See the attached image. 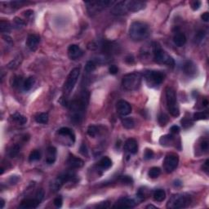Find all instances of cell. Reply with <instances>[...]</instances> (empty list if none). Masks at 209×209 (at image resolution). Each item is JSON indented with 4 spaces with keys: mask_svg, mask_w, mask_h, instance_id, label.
<instances>
[{
    "mask_svg": "<svg viewBox=\"0 0 209 209\" xmlns=\"http://www.w3.org/2000/svg\"><path fill=\"white\" fill-rule=\"evenodd\" d=\"M172 140H173V136L169 134V135L163 136V137L160 138L159 141L161 143V145H166L167 144H170Z\"/></svg>",
    "mask_w": 209,
    "mask_h": 209,
    "instance_id": "obj_37",
    "label": "cell"
},
{
    "mask_svg": "<svg viewBox=\"0 0 209 209\" xmlns=\"http://www.w3.org/2000/svg\"><path fill=\"white\" fill-rule=\"evenodd\" d=\"M191 199L189 195L185 194H177L172 195L168 203L167 204V207L171 209L184 208L188 207L190 204Z\"/></svg>",
    "mask_w": 209,
    "mask_h": 209,
    "instance_id": "obj_6",
    "label": "cell"
},
{
    "mask_svg": "<svg viewBox=\"0 0 209 209\" xmlns=\"http://www.w3.org/2000/svg\"><path fill=\"white\" fill-rule=\"evenodd\" d=\"M62 203H63V201H62V198H61V196L56 197L55 199H54V201H53V203H54V205H55L56 207H61L62 206Z\"/></svg>",
    "mask_w": 209,
    "mask_h": 209,
    "instance_id": "obj_46",
    "label": "cell"
},
{
    "mask_svg": "<svg viewBox=\"0 0 209 209\" xmlns=\"http://www.w3.org/2000/svg\"><path fill=\"white\" fill-rule=\"evenodd\" d=\"M150 34V29L147 24L143 21H134L129 28L130 38L135 42L145 40Z\"/></svg>",
    "mask_w": 209,
    "mask_h": 209,
    "instance_id": "obj_2",
    "label": "cell"
},
{
    "mask_svg": "<svg viewBox=\"0 0 209 209\" xmlns=\"http://www.w3.org/2000/svg\"><path fill=\"white\" fill-rule=\"evenodd\" d=\"M136 206V203L132 198H130L123 197L120 198L117 201L113 207H118V208H132Z\"/></svg>",
    "mask_w": 209,
    "mask_h": 209,
    "instance_id": "obj_13",
    "label": "cell"
},
{
    "mask_svg": "<svg viewBox=\"0 0 209 209\" xmlns=\"http://www.w3.org/2000/svg\"><path fill=\"white\" fill-rule=\"evenodd\" d=\"M119 180L122 183H123V184H125V185H132L133 183L132 178L128 177V176H122V177H120Z\"/></svg>",
    "mask_w": 209,
    "mask_h": 209,
    "instance_id": "obj_42",
    "label": "cell"
},
{
    "mask_svg": "<svg viewBox=\"0 0 209 209\" xmlns=\"http://www.w3.org/2000/svg\"><path fill=\"white\" fill-rule=\"evenodd\" d=\"M35 78H33V77H29L28 78H26V80L24 81V83H23V89L25 91H26V92H28V91H29L31 88L33 87V86H34V84H35Z\"/></svg>",
    "mask_w": 209,
    "mask_h": 209,
    "instance_id": "obj_29",
    "label": "cell"
},
{
    "mask_svg": "<svg viewBox=\"0 0 209 209\" xmlns=\"http://www.w3.org/2000/svg\"><path fill=\"white\" fill-rule=\"evenodd\" d=\"M3 38H5L4 40L7 41V43H8V44H12V38H10L8 35H5V36H3Z\"/></svg>",
    "mask_w": 209,
    "mask_h": 209,
    "instance_id": "obj_58",
    "label": "cell"
},
{
    "mask_svg": "<svg viewBox=\"0 0 209 209\" xmlns=\"http://www.w3.org/2000/svg\"><path fill=\"white\" fill-rule=\"evenodd\" d=\"M142 75L138 72H133L123 76L122 80L123 87L128 91L137 90L141 84Z\"/></svg>",
    "mask_w": 209,
    "mask_h": 209,
    "instance_id": "obj_3",
    "label": "cell"
},
{
    "mask_svg": "<svg viewBox=\"0 0 209 209\" xmlns=\"http://www.w3.org/2000/svg\"><path fill=\"white\" fill-rule=\"evenodd\" d=\"M160 174H161V169L158 167H154V168L150 169L148 173L149 177L150 178H157V177H159Z\"/></svg>",
    "mask_w": 209,
    "mask_h": 209,
    "instance_id": "obj_32",
    "label": "cell"
},
{
    "mask_svg": "<svg viewBox=\"0 0 209 209\" xmlns=\"http://www.w3.org/2000/svg\"><path fill=\"white\" fill-rule=\"evenodd\" d=\"M56 159V149L53 146H49L47 150L46 163L47 164H53Z\"/></svg>",
    "mask_w": 209,
    "mask_h": 209,
    "instance_id": "obj_22",
    "label": "cell"
},
{
    "mask_svg": "<svg viewBox=\"0 0 209 209\" xmlns=\"http://www.w3.org/2000/svg\"><path fill=\"white\" fill-rule=\"evenodd\" d=\"M158 120H159V123L161 126H165L168 122L169 118L165 114H160L159 115V118H158Z\"/></svg>",
    "mask_w": 209,
    "mask_h": 209,
    "instance_id": "obj_38",
    "label": "cell"
},
{
    "mask_svg": "<svg viewBox=\"0 0 209 209\" xmlns=\"http://www.w3.org/2000/svg\"><path fill=\"white\" fill-rule=\"evenodd\" d=\"M12 87H19L20 85H22V86H23L24 82L22 83L23 79H22V77H21V76H15L14 78H12Z\"/></svg>",
    "mask_w": 209,
    "mask_h": 209,
    "instance_id": "obj_39",
    "label": "cell"
},
{
    "mask_svg": "<svg viewBox=\"0 0 209 209\" xmlns=\"http://www.w3.org/2000/svg\"><path fill=\"white\" fill-rule=\"evenodd\" d=\"M24 13H25V16H26V17H31V16L34 14V12H33L32 10H27V11H26Z\"/></svg>",
    "mask_w": 209,
    "mask_h": 209,
    "instance_id": "obj_57",
    "label": "cell"
},
{
    "mask_svg": "<svg viewBox=\"0 0 209 209\" xmlns=\"http://www.w3.org/2000/svg\"><path fill=\"white\" fill-rule=\"evenodd\" d=\"M181 185H182V183H181L180 180H176V181L174 182V186H177V187H178V186H181Z\"/></svg>",
    "mask_w": 209,
    "mask_h": 209,
    "instance_id": "obj_59",
    "label": "cell"
},
{
    "mask_svg": "<svg viewBox=\"0 0 209 209\" xmlns=\"http://www.w3.org/2000/svg\"><path fill=\"white\" fill-rule=\"evenodd\" d=\"M154 157V152L152 150H150V149H146L145 151V154H144V159L146 160L151 159H153Z\"/></svg>",
    "mask_w": 209,
    "mask_h": 209,
    "instance_id": "obj_43",
    "label": "cell"
},
{
    "mask_svg": "<svg viewBox=\"0 0 209 209\" xmlns=\"http://www.w3.org/2000/svg\"><path fill=\"white\" fill-rule=\"evenodd\" d=\"M89 101V92L87 90H83L78 97L69 102L70 119L74 123L79 124L85 116L86 110Z\"/></svg>",
    "mask_w": 209,
    "mask_h": 209,
    "instance_id": "obj_1",
    "label": "cell"
},
{
    "mask_svg": "<svg viewBox=\"0 0 209 209\" xmlns=\"http://www.w3.org/2000/svg\"><path fill=\"white\" fill-rule=\"evenodd\" d=\"M0 30L2 33H8L11 30V24L8 21L1 20L0 22Z\"/></svg>",
    "mask_w": 209,
    "mask_h": 209,
    "instance_id": "obj_31",
    "label": "cell"
},
{
    "mask_svg": "<svg viewBox=\"0 0 209 209\" xmlns=\"http://www.w3.org/2000/svg\"><path fill=\"white\" fill-rule=\"evenodd\" d=\"M96 64L94 61H87V64L85 65V71L87 73H92L96 70Z\"/></svg>",
    "mask_w": 209,
    "mask_h": 209,
    "instance_id": "obj_34",
    "label": "cell"
},
{
    "mask_svg": "<svg viewBox=\"0 0 209 209\" xmlns=\"http://www.w3.org/2000/svg\"><path fill=\"white\" fill-rule=\"evenodd\" d=\"M41 202L38 198L35 197L34 198H25L21 201L20 207L21 208H36Z\"/></svg>",
    "mask_w": 209,
    "mask_h": 209,
    "instance_id": "obj_19",
    "label": "cell"
},
{
    "mask_svg": "<svg viewBox=\"0 0 209 209\" xmlns=\"http://www.w3.org/2000/svg\"><path fill=\"white\" fill-rule=\"evenodd\" d=\"M208 118V113L204 112V111H200V112H196L194 114V119L195 120H203Z\"/></svg>",
    "mask_w": 209,
    "mask_h": 209,
    "instance_id": "obj_36",
    "label": "cell"
},
{
    "mask_svg": "<svg viewBox=\"0 0 209 209\" xmlns=\"http://www.w3.org/2000/svg\"><path fill=\"white\" fill-rule=\"evenodd\" d=\"M12 119L14 120L15 122L17 123L18 124L23 125L25 123H26L27 122V118L25 116H23L22 114H20V113H15L12 115Z\"/></svg>",
    "mask_w": 209,
    "mask_h": 209,
    "instance_id": "obj_28",
    "label": "cell"
},
{
    "mask_svg": "<svg viewBox=\"0 0 209 209\" xmlns=\"http://www.w3.org/2000/svg\"><path fill=\"white\" fill-rule=\"evenodd\" d=\"M137 197L140 201L144 200L145 198V190L143 189H140L137 193Z\"/></svg>",
    "mask_w": 209,
    "mask_h": 209,
    "instance_id": "obj_44",
    "label": "cell"
},
{
    "mask_svg": "<svg viewBox=\"0 0 209 209\" xmlns=\"http://www.w3.org/2000/svg\"><path fill=\"white\" fill-rule=\"evenodd\" d=\"M170 132H171V134H177L180 132V128L177 126V125H173L171 126V128H170Z\"/></svg>",
    "mask_w": 209,
    "mask_h": 209,
    "instance_id": "obj_50",
    "label": "cell"
},
{
    "mask_svg": "<svg viewBox=\"0 0 209 209\" xmlns=\"http://www.w3.org/2000/svg\"><path fill=\"white\" fill-rule=\"evenodd\" d=\"M79 74H80V69L79 68H74L70 71L66 78V81L65 82L64 87H63L64 97L67 98V96H70L73 89L74 88L76 83L78 81Z\"/></svg>",
    "mask_w": 209,
    "mask_h": 209,
    "instance_id": "obj_7",
    "label": "cell"
},
{
    "mask_svg": "<svg viewBox=\"0 0 209 209\" xmlns=\"http://www.w3.org/2000/svg\"><path fill=\"white\" fill-rule=\"evenodd\" d=\"M83 54V50L76 44H71L68 47V56L71 60H76L81 57Z\"/></svg>",
    "mask_w": 209,
    "mask_h": 209,
    "instance_id": "obj_15",
    "label": "cell"
},
{
    "mask_svg": "<svg viewBox=\"0 0 209 209\" xmlns=\"http://www.w3.org/2000/svg\"><path fill=\"white\" fill-rule=\"evenodd\" d=\"M205 36H206V33H205V31H203V30L198 31V32L196 34V35H195V43H197V44L201 43V42L204 39Z\"/></svg>",
    "mask_w": 209,
    "mask_h": 209,
    "instance_id": "obj_40",
    "label": "cell"
},
{
    "mask_svg": "<svg viewBox=\"0 0 209 209\" xmlns=\"http://www.w3.org/2000/svg\"><path fill=\"white\" fill-rule=\"evenodd\" d=\"M153 197L157 202H163L166 198V192L163 189H156L154 192Z\"/></svg>",
    "mask_w": 209,
    "mask_h": 209,
    "instance_id": "obj_26",
    "label": "cell"
},
{
    "mask_svg": "<svg viewBox=\"0 0 209 209\" xmlns=\"http://www.w3.org/2000/svg\"><path fill=\"white\" fill-rule=\"evenodd\" d=\"M125 61H126L128 64H132V63H134V57L131 55L128 56L125 58Z\"/></svg>",
    "mask_w": 209,
    "mask_h": 209,
    "instance_id": "obj_54",
    "label": "cell"
},
{
    "mask_svg": "<svg viewBox=\"0 0 209 209\" xmlns=\"http://www.w3.org/2000/svg\"><path fill=\"white\" fill-rule=\"evenodd\" d=\"M20 150V145H14L12 148L10 149V150H9V156L11 157V158H15L16 156H17V154H19Z\"/></svg>",
    "mask_w": 209,
    "mask_h": 209,
    "instance_id": "obj_35",
    "label": "cell"
},
{
    "mask_svg": "<svg viewBox=\"0 0 209 209\" xmlns=\"http://www.w3.org/2000/svg\"><path fill=\"white\" fill-rule=\"evenodd\" d=\"M166 100H167V105L169 113L171 116L177 117L180 114V110L177 104V95L176 92L172 87H167L166 89Z\"/></svg>",
    "mask_w": 209,
    "mask_h": 209,
    "instance_id": "obj_5",
    "label": "cell"
},
{
    "mask_svg": "<svg viewBox=\"0 0 209 209\" xmlns=\"http://www.w3.org/2000/svg\"><path fill=\"white\" fill-rule=\"evenodd\" d=\"M3 171H4V169H3V168H1V172H0V173H1V174H3Z\"/></svg>",
    "mask_w": 209,
    "mask_h": 209,
    "instance_id": "obj_63",
    "label": "cell"
},
{
    "mask_svg": "<svg viewBox=\"0 0 209 209\" xmlns=\"http://www.w3.org/2000/svg\"><path fill=\"white\" fill-rule=\"evenodd\" d=\"M40 42V37L38 35H29L27 41H26V45L29 47V50L31 51H35L38 47V45Z\"/></svg>",
    "mask_w": 209,
    "mask_h": 209,
    "instance_id": "obj_17",
    "label": "cell"
},
{
    "mask_svg": "<svg viewBox=\"0 0 209 209\" xmlns=\"http://www.w3.org/2000/svg\"><path fill=\"white\" fill-rule=\"evenodd\" d=\"M164 74L161 71L147 70L144 73V78L149 87H154L159 86L164 80Z\"/></svg>",
    "mask_w": 209,
    "mask_h": 209,
    "instance_id": "obj_8",
    "label": "cell"
},
{
    "mask_svg": "<svg viewBox=\"0 0 209 209\" xmlns=\"http://www.w3.org/2000/svg\"><path fill=\"white\" fill-rule=\"evenodd\" d=\"M179 163V157L176 154H167L163 163V167L165 171L168 173L172 172L175 169L177 168Z\"/></svg>",
    "mask_w": 209,
    "mask_h": 209,
    "instance_id": "obj_11",
    "label": "cell"
},
{
    "mask_svg": "<svg viewBox=\"0 0 209 209\" xmlns=\"http://www.w3.org/2000/svg\"><path fill=\"white\" fill-rule=\"evenodd\" d=\"M203 104L204 105V106H207V105L208 104V101H207V100H206V99H205V100H204V101H203Z\"/></svg>",
    "mask_w": 209,
    "mask_h": 209,
    "instance_id": "obj_60",
    "label": "cell"
},
{
    "mask_svg": "<svg viewBox=\"0 0 209 209\" xmlns=\"http://www.w3.org/2000/svg\"><path fill=\"white\" fill-rule=\"evenodd\" d=\"M80 153H81L84 156H87L88 155V151H87V145L85 144H82L81 146H80Z\"/></svg>",
    "mask_w": 209,
    "mask_h": 209,
    "instance_id": "obj_48",
    "label": "cell"
},
{
    "mask_svg": "<svg viewBox=\"0 0 209 209\" xmlns=\"http://www.w3.org/2000/svg\"><path fill=\"white\" fill-rule=\"evenodd\" d=\"M67 164L70 168H80L83 166L84 162L80 158L74 156V155H70L67 159Z\"/></svg>",
    "mask_w": 209,
    "mask_h": 209,
    "instance_id": "obj_21",
    "label": "cell"
},
{
    "mask_svg": "<svg viewBox=\"0 0 209 209\" xmlns=\"http://www.w3.org/2000/svg\"><path fill=\"white\" fill-rule=\"evenodd\" d=\"M146 208H156V207L153 206V205H148L146 206Z\"/></svg>",
    "mask_w": 209,
    "mask_h": 209,
    "instance_id": "obj_62",
    "label": "cell"
},
{
    "mask_svg": "<svg viewBox=\"0 0 209 209\" xmlns=\"http://www.w3.org/2000/svg\"><path fill=\"white\" fill-rule=\"evenodd\" d=\"M208 146H209V143L207 140L203 141L202 143L200 144V149L202 150V151H203V152H206V151L208 150Z\"/></svg>",
    "mask_w": 209,
    "mask_h": 209,
    "instance_id": "obj_45",
    "label": "cell"
},
{
    "mask_svg": "<svg viewBox=\"0 0 209 209\" xmlns=\"http://www.w3.org/2000/svg\"><path fill=\"white\" fill-rule=\"evenodd\" d=\"M128 12L126 1H121L114 5L111 9V13L114 15H123Z\"/></svg>",
    "mask_w": 209,
    "mask_h": 209,
    "instance_id": "obj_18",
    "label": "cell"
},
{
    "mask_svg": "<svg viewBox=\"0 0 209 209\" xmlns=\"http://www.w3.org/2000/svg\"><path fill=\"white\" fill-rule=\"evenodd\" d=\"M5 202H4V200H3V198L1 199V208H3V207H4V204H5Z\"/></svg>",
    "mask_w": 209,
    "mask_h": 209,
    "instance_id": "obj_61",
    "label": "cell"
},
{
    "mask_svg": "<svg viewBox=\"0 0 209 209\" xmlns=\"http://www.w3.org/2000/svg\"><path fill=\"white\" fill-rule=\"evenodd\" d=\"M183 71L189 77H193L197 74V66L192 61H187L183 65Z\"/></svg>",
    "mask_w": 209,
    "mask_h": 209,
    "instance_id": "obj_16",
    "label": "cell"
},
{
    "mask_svg": "<svg viewBox=\"0 0 209 209\" xmlns=\"http://www.w3.org/2000/svg\"><path fill=\"white\" fill-rule=\"evenodd\" d=\"M15 23L17 24V26H23L26 25V23H25V21H24L23 20H21V19H20V18L18 17H16L15 18Z\"/></svg>",
    "mask_w": 209,
    "mask_h": 209,
    "instance_id": "obj_52",
    "label": "cell"
},
{
    "mask_svg": "<svg viewBox=\"0 0 209 209\" xmlns=\"http://www.w3.org/2000/svg\"><path fill=\"white\" fill-rule=\"evenodd\" d=\"M125 150L131 154H135L137 153L138 150V145H137V141L132 138L128 139L124 144Z\"/></svg>",
    "mask_w": 209,
    "mask_h": 209,
    "instance_id": "obj_20",
    "label": "cell"
},
{
    "mask_svg": "<svg viewBox=\"0 0 209 209\" xmlns=\"http://www.w3.org/2000/svg\"><path fill=\"white\" fill-rule=\"evenodd\" d=\"M173 42L177 47H182L186 43V37L182 32H177L173 37Z\"/></svg>",
    "mask_w": 209,
    "mask_h": 209,
    "instance_id": "obj_24",
    "label": "cell"
},
{
    "mask_svg": "<svg viewBox=\"0 0 209 209\" xmlns=\"http://www.w3.org/2000/svg\"><path fill=\"white\" fill-rule=\"evenodd\" d=\"M97 132H98V129H97V128H96V126H94V125H91V126H89L88 128H87V134H88L91 137H96V134H97Z\"/></svg>",
    "mask_w": 209,
    "mask_h": 209,
    "instance_id": "obj_41",
    "label": "cell"
},
{
    "mask_svg": "<svg viewBox=\"0 0 209 209\" xmlns=\"http://www.w3.org/2000/svg\"><path fill=\"white\" fill-rule=\"evenodd\" d=\"M35 119L38 123L46 124L48 122V114L47 113H38L35 115Z\"/></svg>",
    "mask_w": 209,
    "mask_h": 209,
    "instance_id": "obj_27",
    "label": "cell"
},
{
    "mask_svg": "<svg viewBox=\"0 0 209 209\" xmlns=\"http://www.w3.org/2000/svg\"><path fill=\"white\" fill-rule=\"evenodd\" d=\"M209 163V160L207 159L206 162H205V163H204V165H203V170L206 171L207 173V171H208V169H209V166H208L209 163Z\"/></svg>",
    "mask_w": 209,
    "mask_h": 209,
    "instance_id": "obj_56",
    "label": "cell"
},
{
    "mask_svg": "<svg viewBox=\"0 0 209 209\" xmlns=\"http://www.w3.org/2000/svg\"><path fill=\"white\" fill-rule=\"evenodd\" d=\"M109 71H110V74H111L114 75V74H116L117 73L119 72V68H118L116 65H111L110 68H109Z\"/></svg>",
    "mask_w": 209,
    "mask_h": 209,
    "instance_id": "obj_47",
    "label": "cell"
},
{
    "mask_svg": "<svg viewBox=\"0 0 209 209\" xmlns=\"http://www.w3.org/2000/svg\"><path fill=\"white\" fill-rule=\"evenodd\" d=\"M126 3H127L128 12H136L141 11L145 8V3L141 2V1L131 0V1H126Z\"/></svg>",
    "mask_w": 209,
    "mask_h": 209,
    "instance_id": "obj_14",
    "label": "cell"
},
{
    "mask_svg": "<svg viewBox=\"0 0 209 209\" xmlns=\"http://www.w3.org/2000/svg\"><path fill=\"white\" fill-rule=\"evenodd\" d=\"M112 166V161L108 157H103L98 163V167L102 170L109 169Z\"/></svg>",
    "mask_w": 209,
    "mask_h": 209,
    "instance_id": "obj_25",
    "label": "cell"
},
{
    "mask_svg": "<svg viewBox=\"0 0 209 209\" xmlns=\"http://www.w3.org/2000/svg\"><path fill=\"white\" fill-rule=\"evenodd\" d=\"M192 9L193 10H198V9L201 6V2L200 1H195V2H194V3H192Z\"/></svg>",
    "mask_w": 209,
    "mask_h": 209,
    "instance_id": "obj_51",
    "label": "cell"
},
{
    "mask_svg": "<svg viewBox=\"0 0 209 209\" xmlns=\"http://www.w3.org/2000/svg\"><path fill=\"white\" fill-rule=\"evenodd\" d=\"M57 134L60 136H62V137H68L73 143L75 141V135L74 133V132L69 128H60L57 132Z\"/></svg>",
    "mask_w": 209,
    "mask_h": 209,
    "instance_id": "obj_23",
    "label": "cell"
},
{
    "mask_svg": "<svg viewBox=\"0 0 209 209\" xmlns=\"http://www.w3.org/2000/svg\"><path fill=\"white\" fill-rule=\"evenodd\" d=\"M41 159V153L38 150H33L29 156V162H35Z\"/></svg>",
    "mask_w": 209,
    "mask_h": 209,
    "instance_id": "obj_33",
    "label": "cell"
},
{
    "mask_svg": "<svg viewBox=\"0 0 209 209\" xmlns=\"http://www.w3.org/2000/svg\"><path fill=\"white\" fill-rule=\"evenodd\" d=\"M116 110L121 116H127L132 112V106L128 101L124 100H120L117 102Z\"/></svg>",
    "mask_w": 209,
    "mask_h": 209,
    "instance_id": "obj_12",
    "label": "cell"
},
{
    "mask_svg": "<svg viewBox=\"0 0 209 209\" xmlns=\"http://www.w3.org/2000/svg\"><path fill=\"white\" fill-rule=\"evenodd\" d=\"M122 124L126 129H132L135 127V121L132 118H124L122 119Z\"/></svg>",
    "mask_w": 209,
    "mask_h": 209,
    "instance_id": "obj_30",
    "label": "cell"
},
{
    "mask_svg": "<svg viewBox=\"0 0 209 209\" xmlns=\"http://www.w3.org/2000/svg\"><path fill=\"white\" fill-rule=\"evenodd\" d=\"M114 2V1H107V0H102V1H91V2H86L87 12L91 15H94L98 13L105 8L109 6H112Z\"/></svg>",
    "mask_w": 209,
    "mask_h": 209,
    "instance_id": "obj_10",
    "label": "cell"
},
{
    "mask_svg": "<svg viewBox=\"0 0 209 209\" xmlns=\"http://www.w3.org/2000/svg\"><path fill=\"white\" fill-rule=\"evenodd\" d=\"M74 178H75V173L74 171L71 170H68L66 171H65L61 172L57 177V178L52 183L51 187L54 191H57L64 184L69 182Z\"/></svg>",
    "mask_w": 209,
    "mask_h": 209,
    "instance_id": "obj_9",
    "label": "cell"
},
{
    "mask_svg": "<svg viewBox=\"0 0 209 209\" xmlns=\"http://www.w3.org/2000/svg\"><path fill=\"white\" fill-rule=\"evenodd\" d=\"M153 54H154V61L157 63L166 65L169 67H174L175 61L173 58L161 48L159 44L156 43L153 44Z\"/></svg>",
    "mask_w": 209,
    "mask_h": 209,
    "instance_id": "obj_4",
    "label": "cell"
},
{
    "mask_svg": "<svg viewBox=\"0 0 209 209\" xmlns=\"http://www.w3.org/2000/svg\"><path fill=\"white\" fill-rule=\"evenodd\" d=\"M201 18H202V20H203V21H205V22H207L209 20V13L207 12H204L202 16H201Z\"/></svg>",
    "mask_w": 209,
    "mask_h": 209,
    "instance_id": "obj_55",
    "label": "cell"
},
{
    "mask_svg": "<svg viewBox=\"0 0 209 209\" xmlns=\"http://www.w3.org/2000/svg\"><path fill=\"white\" fill-rule=\"evenodd\" d=\"M97 207H101V208H108L110 207V203L108 201H105V202H102L101 203V204L97 205Z\"/></svg>",
    "mask_w": 209,
    "mask_h": 209,
    "instance_id": "obj_53",
    "label": "cell"
},
{
    "mask_svg": "<svg viewBox=\"0 0 209 209\" xmlns=\"http://www.w3.org/2000/svg\"><path fill=\"white\" fill-rule=\"evenodd\" d=\"M181 123H182V126L185 128H189V127H190V126L192 125L191 121H190V120H189V119H182V120H181Z\"/></svg>",
    "mask_w": 209,
    "mask_h": 209,
    "instance_id": "obj_49",
    "label": "cell"
}]
</instances>
